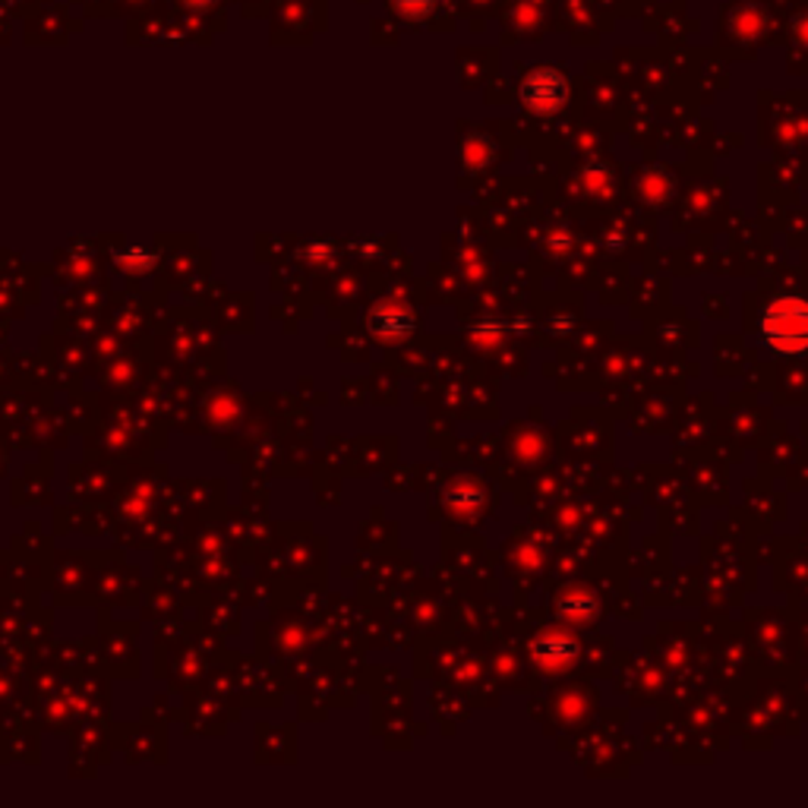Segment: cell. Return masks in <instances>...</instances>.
Instances as JSON below:
<instances>
[{
  "mask_svg": "<svg viewBox=\"0 0 808 808\" xmlns=\"http://www.w3.org/2000/svg\"><path fill=\"white\" fill-rule=\"evenodd\" d=\"M187 3H193V7H209L212 0H187Z\"/></svg>",
  "mask_w": 808,
  "mask_h": 808,
  "instance_id": "cell-8",
  "label": "cell"
},
{
  "mask_svg": "<svg viewBox=\"0 0 808 808\" xmlns=\"http://www.w3.org/2000/svg\"><path fill=\"white\" fill-rule=\"evenodd\" d=\"M563 616L594 619L597 616V600H591L588 594L569 597V600H563Z\"/></svg>",
  "mask_w": 808,
  "mask_h": 808,
  "instance_id": "cell-7",
  "label": "cell"
},
{
  "mask_svg": "<svg viewBox=\"0 0 808 808\" xmlns=\"http://www.w3.org/2000/svg\"><path fill=\"white\" fill-rule=\"evenodd\" d=\"M761 338L774 354L799 357L808 351V301L796 294L774 297L761 313Z\"/></svg>",
  "mask_w": 808,
  "mask_h": 808,
  "instance_id": "cell-1",
  "label": "cell"
},
{
  "mask_svg": "<svg viewBox=\"0 0 808 808\" xmlns=\"http://www.w3.org/2000/svg\"><path fill=\"white\" fill-rule=\"evenodd\" d=\"M367 326H370V332L376 335V338H382V341H404L407 335H414L417 319H414L411 307H404L398 301H382V304H376V307L370 309Z\"/></svg>",
  "mask_w": 808,
  "mask_h": 808,
  "instance_id": "cell-2",
  "label": "cell"
},
{
  "mask_svg": "<svg viewBox=\"0 0 808 808\" xmlns=\"http://www.w3.org/2000/svg\"><path fill=\"white\" fill-rule=\"evenodd\" d=\"M118 265L123 272H130V275H143L149 269H155V253H149V250H120L118 256Z\"/></svg>",
  "mask_w": 808,
  "mask_h": 808,
  "instance_id": "cell-5",
  "label": "cell"
},
{
  "mask_svg": "<svg viewBox=\"0 0 808 808\" xmlns=\"http://www.w3.org/2000/svg\"><path fill=\"white\" fill-rule=\"evenodd\" d=\"M522 98L531 111H541V114L556 111L566 101V79L553 70H534L524 79Z\"/></svg>",
  "mask_w": 808,
  "mask_h": 808,
  "instance_id": "cell-3",
  "label": "cell"
},
{
  "mask_svg": "<svg viewBox=\"0 0 808 808\" xmlns=\"http://www.w3.org/2000/svg\"><path fill=\"white\" fill-rule=\"evenodd\" d=\"M534 654L544 666H569L578 657V642L566 635H549L534 644Z\"/></svg>",
  "mask_w": 808,
  "mask_h": 808,
  "instance_id": "cell-4",
  "label": "cell"
},
{
  "mask_svg": "<svg viewBox=\"0 0 808 808\" xmlns=\"http://www.w3.org/2000/svg\"><path fill=\"white\" fill-rule=\"evenodd\" d=\"M389 3H392V10L402 20H411V23L427 20L429 13H433V7H436V0H389Z\"/></svg>",
  "mask_w": 808,
  "mask_h": 808,
  "instance_id": "cell-6",
  "label": "cell"
}]
</instances>
